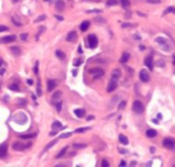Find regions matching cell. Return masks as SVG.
Here are the masks:
<instances>
[{
	"mask_svg": "<svg viewBox=\"0 0 175 167\" xmlns=\"http://www.w3.org/2000/svg\"><path fill=\"white\" fill-rule=\"evenodd\" d=\"M163 147L167 148V149H174L175 148V140L174 138H170V137H167L163 140Z\"/></svg>",
	"mask_w": 175,
	"mask_h": 167,
	"instance_id": "cell-1",
	"label": "cell"
},
{
	"mask_svg": "<svg viewBox=\"0 0 175 167\" xmlns=\"http://www.w3.org/2000/svg\"><path fill=\"white\" fill-rule=\"evenodd\" d=\"M116 88H118V78L112 77V79L109 81V83H108V87H107V92L112 93V92H114Z\"/></svg>",
	"mask_w": 175,
	"mask_h": 167,
	"instance_id": "cell-2",
	"label": "cell"
},
{
	"mask_svg": "<svg viewBox=\"0 0 175 167\" xmlns=\"http://www.w3.org/2000/svg\"><path fill=\"white\" fill-rule=\"evenodd\" d=\"M132 108H133V111L138 114H142L143 112H144V105H143L140 101H138V100H136V101L133 102V107Z\"/></svg>",
	"mask_w": 175,
	"mask_h": 167,
	"instance_id": "cell-3",
	"label": "cell"
},
{
	"mask_svg": "<svg viewBox=\"0 0 175 167\" xmlns=\"http://www.w3.org/2000/svg\"><path fill=\"white\" fill-rule=\"evenodd\" d=\"M90 75H93L95 78H100V77H102L104 75V71L102 69H100V67H95V69L90 70Z\"/></svg>",
	"mask_w": 175,
	"mask_h": 167,
	"instance_id": "cell-4",
	"label": "cell"
},
{
	"mask_svg": "<svg viewBox=\"0 0 175 167\" xmlns=\"http://www.w3.org/2000/svg\"><path fill=\"white\" fill-rule=\"evenodd\" d=\"M156 42L159 43V45H162L163 51H167V52H169V51H170V46L168 45L167 40H164V38H162V37H157V38H156Z\"/></svg>",
	"mask_w": 175,
	"mask_h": 167,
	"instance_id": "cell-5",
	"label": "cell"
},
{
	"mask_svg": "<svg viewBox=\"0 0 175 167\" xmlns=\"http://www.w3.org/2000/svg\"><path fill=\"white\" fill-rule=\"evenodd\" d=\"M88 42H89V47H90V48H95V47L97 46L99 41H97V37H96L95 35H90V36L88 37Z\"/></svg>",
	"mask_w": 175,
	"mask_h": 167,
	"instance_id": "cell-6",
	"label": "cell"
},
{
	"mask_svg": "<svg viewBox=\"0 0 175 167\" xmlns=\"http://www.w3.org/2000/svg\"><path fill=\"white\" fill-rule=\"evenodd\" d=\"M139 78H140V81L142 82H149L150 81V75L148 73V71L146 70H142L139 72Z\"/></svg>",
	"mask_w": 175,
	"mask_h": 167,
	"instance_id": "cell-7",
	"label": "cell"
},
{
	"mask_svg": "<svg viewBox=\"0 0 175 167\" xmlns=\"http://www.w3.org/2000/svg\"><path fill=\"white\" fill-rule=\"evenodd\" d=\"M16 41V36L15 35H7V36H4V37L0 38V43H10Z\"/></svg>",
	"mask_w": 175,
	"mask_h": 167,
	"instance_id": "cell-8",
	"label": "cell"
},
{
	"mask_svg": "<svg viewBox=\"0 0 175 167\" xmlns=\"http://www.w3.org/2000/svg\"><path fill=\"white\" fill-rule=\"evenodd\" d=\"M12 148H13V150H24L25 148H27V146L25 144H23V143H19V142H16V143H13V146H12Z\"/></svg>",
	"mask_w": 175,
	"mask_h": 167,
	"instance_id": "cell-9",
	"label": "cell"
},
{
	"mask_svg": "<svg viewBox=\"0 0 175 167\" xmlns=\"http://www.w3.org/2000/svg\"><path fill=\"white\" fill-rule=\"evenodd\" d=\"M68 42H74L77 40V32L76 31H70L67 34V38H66Z\"/></svg>",
	"mask_w": 175,
	"mask_h": 167,
	"instance_id": "cell-10",
	"label": "cell"
},
{
	"mask_svg": "<svg viewBox=\"0 0 175 167\" xmlns=\"http://www.w3.org/2000/svg\"><path fill=\"white\" fill-rule=\"evenodd\" d=\"M55 9H56V11H62L65 9V1H62V0H56V3H55Z\"/></svg>",
	"mask_w": 175,
	"mask_h": 167,
	"instance_id": "cell-11",
	"label": "cell"
},
{
	"mask_svg": "<svg viewBox=\"0 0 175 167\" xmlns=\"http://www.w3.org/2000/svg\"><path fill=\"white\" fill-rule=\"evenodd\" d=\"M145 65H146V67L150 69V70H153V60L151 57H148L146 59H145Z\"/></svg>",
	"mask_w": 175,
	"mask_h": 167,
	"instance_id": "cell-12",
	"label": "cell"
},
{
	"mask_svg": "<svg viewBox=\"0 0 175 167\" xmlns=\"http://www.w3.org/2000/svg\"><path fill=\"white\" fill-rule=\"evenodd\" d=\"M61 92H55L54 94H53V103H56L59 102V101H61Z\"/></svg>",
	"mask_w": 175,
	"mask_h": 167,
	"instance_id": "cell-13",
	"label": "cell"
},
{
	"mask_svg": "<svg viewBox=\"0 0 175 167\" xmlns=\"http://www.w3.org/2000/svg\"><path fill=\"white\" fill-rule=\"evenodd\" d=\"M7 154V146L5 143L4 144H0V157H4Z\"/></svg>",
	"mask_w": 175,
	"mask_h": 167,
	"instance_id": "cell-14",
	"label": "cell"
},
{
	"mask_svg": "<svg viewBox=\"0 0 175 167\" xmlns=\"http://www.w3.org/2000/svg\"><path fill=\"white\" fill-rule=\"evenodd\" d=\"M74 114H76L78 118H82V117L85 115V111L83 108H77V109H74Z\"/></svg>",
	"mask_w": 175,
	"mask_h": 167,
	"instance_id": "cell-15",
	"label": "cell"
},
{
	"mask_svg": "<svg viewBox=\"0 0 175 167\" xmlns=\"http://www.w3.org/2000/svg\"><path fill=\"white\" fill-rule=\"evenodd\" d=\"M146 136H148L149 138H153V137L157 136V132H156V130L149 129V130H146Z\"/></svg>",
	"mask_w": 175,
	"mask_h": 167,
	"instance_id": "cell-16",
	"label": "cell"
},
{
	"mask_svg": "<svg viewBox=\"0 0 175 167\" xmlns=\"http://www.w3.org/2000/svg\"><path fill=\"white\" fill-rule=\"evenodd\" d=\"M56 84H58V83H56V81H54V79H49V81H48V90H49V92H52L55 87H56Z\"/></svg>",
	"mask_w": 175,
	"mask_h": 167,
	"instance_id": "cell-17",
	"label": "cell"
},
{
	"mask_svg": "<svg viewBox=\"0 0 175 167\" xmlns=\"http://www.w3.org/2000/svg\"><path fill=\"white\" fill-rule=\"evenodd\" d=\"M89 27H90V22L84 21L82 24H80V30H82V31H86Z\"/></svg>",
	"mask_w": 175,
	"mask_h": 167,
	"instance_id": "cell-18",
	"label": "cell"
},
{
	"mask_svg": "<svg viewBox=\"0 0 175 167\" xmlns=\"http://www.w3.org/2000/svg\"><path fill=\"white\" fill-rule=\"evenodd\" d=\"M52 128L56 131V130H59V129H62V128H65V126H62V124H61L60 121H54L53 123V125H52Z\"/></svg>",
	"mask_w": 175,
	"mask_h": 167,
	"instance_id": "cell-19",
	"label": "cell"
},
{
	"mask_svg": "<svg viewBox=\"0 0 175 167\" xmlns=\"http://www.w3.org/2000/svg\"><path fill=\"white\" fill-rule=\"evenodd\" d=\"M119 141H120L124 146L128 144V140H127V137H126L125 135H119Z\"/></svg>",
	"mask_w": 175,
	"mask_h": 167,
	"instance_id": "cell-20",
	"label": "cell"
},
{
	"mask_svg": "<svg viewBox=\"0 0 175 167\" xmlns=\"http://www.w3.org/2000/svg\"><path fill=\"white\" fill-rule=\"evenodd\" d=\"M119 3L121 4V6H122L124 9H128V7H130V5H131L130 0H120Z\"/></svg>",
	"mask_w": 175,
	"mask_h": 167,
	"instance_id": "cell-21",
	"label": "cell"
},
{
	"mask_svg": "<svg viewBox=\"0 0 175 167\" xmlns=\"http://www.w3.org/2000/svg\"><path fill=\"white\" fill-rule=\"evenodd\" d=\"M55 55H56V57H58L59 59H61V60H64V59H65V58H66L65 53H64L62 51H59V49H58V51L55 52Z\"/></svg>",
	"mask_w": 175,
	"mask_h": 167,
	"instance_id": "cell-22",
	"label": "cell"
},
{
	"mask_svg": "<svg viewBox=\"0 0 175 167\" xmlns=\"http://www.w3.org/2000/svg\"><path fill=\"white\" fill-rule=\"evenodd\" d=\"M128 59H130V54H128V53H124L122 55H121L120 61H121V63H126Z\"/></svg>",
	"mask_w": 175,
	"mask_h": 167,
	"instance_id": "cell-23",
	"label": "cell"
},
{
	"mask_svg": "<svg viewBox=\"0 0 175 167\" xmlns=\"http://www.w3.org/2000/svg\"><path fill=\"white\" fill-rule=\"evenodd\" d=\"M121 76V72L119 69H115V70H113V72H112V77H115V78H119Z\"/></svg>",
	"mask_w": 175,
	"mask_h": 167,
	"instance_id": "cell-24",
	"label": "cell"
},
{
	"mask_svg": "<svg viewBox=\"0 0 175 167\" xmlns=\"http://www.w3.org/2000/svg\"><path fill=\"white\" fill-rule=\"evenodd\" d=\"M11 52L15 54V55H19V54H21V49H19V47H12Z\"/></svg>",
	"mask_w": 175,
	"mask_h": 167,
	"instance_id": "cell-25",
	"label": "cell"
},
{
	"mask_svg": "<svg viewBox=\"0 0 175 167\" xmlns=\"http://www.w3.org/2000/svg\"><path fill=\"white\" fill-rule=\"evenodd\" d=\"M35 136H36V134H29V135H22L21 138H23V140H29V138H34Z\"/></svg>",
	"mask_w": 175,
	"mask_h": 167,
	"instance_id": "cell-26",
	"label": "cell"
},
{
	"mask_svg": "<svg viewBox=\"0 0 175 167\" xmlns=\"http://www.w3.org/2000/svg\"><path fill=\"white\" fill-rule=\"evenodd\" d=\"M66 151H67V148H64V149H62V150H61L60 153H59V154L56 155V159H60V157H62L64 155H65Z\"/></svg>",
	"mask_w": 175,
	"mask_h": 167,
	"instance_id": "cell-27",
	"label": "cell"
},
{
	"mask_svg": "<svg viewBox=\"0 0 175 167\" xmlns=\"http://www.w3.org/2000/svg\"><path fill=\"white\" fill-rule=\"evenodd\" d=\"M107 5H108V6L118 5V0H108V1H107Z\"/></svg>",
	"mask_w": 175,
	"mask_h": 167,
	"instance_id": "cell-28",
	"label": "cell"
},
{
	"mask_svg": "<svg viewBox=\"0 0 175 167\" xmlns=\"http://www.w3.org/2000/svg\"><path fill=\"white\" fill-rule=\"evenodd\" d=\"M54 105H55V107H56V111H58V112H61V108H62V103H61V101L54 103Z\"/></svg>",
	"mask_w": 175,
	"mask_h": 167,
	"instance_id": "cell-29",
	"label": "cell"
},
{
	"mask_svg": "<svg viewBox=\"0 0 175 167\" xmlns=\"http://www.w3.org/2000/svg\"><path fill=\"white\" fill-rule=\"evenodd\" d=\"M10 89L13 90V92H19V87L17 86V84H11V86H10Z\"/></svg>",
	"mask_w": 175,
	"mask_h": 167,
	"instance_id": "cell-30",
	"label": "cell"
},
{
	"mask_svg": "<svg viewBox=\"0 0 175 167\" xmlns=\"http://www.w3.org/2000/svg\"><path fill=\"white\" fill-rule=\"evenodd\" d=\"M56 142H58V140H54L53 142H50L49 144H48V146L46 147V149H44V150H48V149H49V148H52V147L54 146V144H56Z\"/></svg>",
	"mask_w": 175,
	"mask_h": 167,
	"instance_id": "cell-31",
	"label": "cell"
},
{
	"mask_svg": "<svg viewBox=\"0 0 175 167\" xmlns=\"http://www.w3.org/2000/svg\"><path fill=\"white\" fill-rule=\"evenodd\" d=\"M12 22H13V23H15L16 25H18V27H21V25H22V23H21V22L18 21V19H17V18H16L15 16L12 17Z\"/></svg>",
	"mask_w": 175,
	"mask_h": 167,
	"instance_id": "cell-32",
	"label": "cell"
},
{
	"mask_svg": "<svg viewBox=\"0 0 175 167\" xmlns=\"http://www.w3.org/2000/svg\"><path fill=\"white\" fill-rule=\"evenodd\" d=\"M164 12H165V13H170V12L175 13V7H168V9H165Z\"/></svg>",
	"mask_w": 175,
	"mask_h": 167,
	"instance_id": "cell-33",
	"label": "cell"
},
{
	"mask_svg": "<svg viewBox=\"0 0 175 167\" xmlns=\"http://www.w3.org/2000/svg\"><path fill=\"white\" fill-rule=\"evenodd\" d=\"M89 129H90V128H80V129H77L76 132H78V134H79V132H85V131H88Z\"/></svg>",
	"mask_w": 175,
	"mask_h": 167,
	"instance_id": "cell-34",
	"label": "cell"
},
{
	"mask_svg": "<svg viewBox=\"0 0 175 167\" xmlns=\"http://www.w3.org/2000/svg\"><path fill=\"white\" fill-rule=\"evenodd\" d=\"M44 19H46V16H44V15H42V16H40V17H37V18H36V23H38V22H42V21H44Z\"/></svg>",
	"mask_w": 175,
	"mask_h": 167,
	"instance_id": "cell-35",
	"label": "cell"
},
{
	"mask_svg": "<svg viewBox=\"0 0 175 167\" xmlns=\"http://www.w3.org/2000/svg\"><path fill=\"white\" fill-rule=\"evenodd\" d=\"M37 95L38 96L42 95V90H41V84H40V82L37 83Z\"/></svg>",
	"mask_w": 175,
	"mask_h": 167,
	"instance_id": "cell-36",
	"label": "cell"
},
{
	"mask_svg": "<svg viewBox=\"0 0 175 167\" xmlns=\"http://www.w3.org/2000/svg\"><path fill=\"white\" fill-rule=\"evenodd\" d=\"M6 30H9V28L6 27V25H1V24H0V32L6 31Z\"/></svg>",
	"mask_w": 175,
	"mask_h": 167,
	"instance_id": "cell-37",
	"label": "cell"
},
{
	"mask_svg": "<svg viewBox=\"0 0 175 167\" xmlns=\"http://www.w3.org/2000/svg\"><path fill=\"white\" fill-rule=\"evenodd\" d=\"M149 4H159L161 3V0H146Z\"/></svg>",
	"mask_w": 175,
	"mask_h": 167,
	"instance_id": "cell-38",
	"label": "cell"
},
{
	"mask_svg": "<svg viewBox=\"0 0 175 167\" xmlns=\"http://www.w3.org/2000/svg\"><path fill=\"white\" fill-rule=\"evenodd\" d=\"M101 166H102V167H108V166H109V162L107 161V160H103V161H102V165H101Z\"/></svg>",
	"mask_w": 175,
	"mask_h": 167,
	"instance_id": "cell-39",
	"label": "cell"
},
{
	"mask_svg": "<svg viewBox=\"0 0 175 167\" xmlns=\"http://www.w3.org/2000/svg\"><path fill=\"white\" fill-rule=\"evenodd\" d=\"M27 38H28V34H22V35H21V40L27 41Z\"/></svg>",
	"mask_w": 175,
	"mask_h": 167,
	"instance_id": "cell-40",
	"label": "cell"
},
{
	"mask_svg": "<svg viewBox=\"0 0 175 167\" xmlns=\"http://www.w3.org/2000/svg\"><path fill=\"white\" fill-rule=\"evenodd\" d=\"M82 63H83L82 59H78V60H76V61H74V65H76V66H79V65H82Z\"/></svg>",
	"mask_w": 175,
	"mask_h": 167,
	"instance_id": "cell-41",
	"label": "cell"
},
{
	"mask_svg": "<svg viewBox=\"0 0 175 167\" xmlns=\"http://www.w3.org/2000/svg\"><path fill=\"white\" fill-rule=\"evenodd\" d=\"M34 72H35L36 75L38 73V63H36V64H35V69H34Z\"/></svg>",
	"mask_w": 175,
	"mask_h": 167,
	"instance_id": "cell-42",
	"label": "cell"
},
{
	"mask_svg": "<svg viewBox=\"0 0 175 167\" xmlns=\"http://www.w3.org/2000/svg\"><path fill=\"white\" fill-rule=\"evenodd\" d=\"M125 106H126V102H125V101H122V102L119 105V108H120V109H124V108H125Z\"/></svg>",
	"mask_w": 175,
	"mask_h": 167,
	"instance_id": "cell-43",
	"label": "cell"
},
{
	"mask_svg": "<svg viewBox=\"0 0 175 167\" xmlns=\"http://www.w3.org/2000/svg\"><path fill=\"white\" fill-rule=\"evenodd\" d=\"M71 136V132H68V134H62L61 135V138H67V137H70Z\"/></svg>",
	"mask_w": 175,
	"mask_h": 167,
	"instance_id": "cell-44",
	"label": "cell"
},
{
	"mask_svg": "<svg viewBox=\"0 0 175 167\" xmlns=\"http://www.w3.org/2000/svg\"><path fill=\"white\" fill-rule=\"evenodd\" d=\"M133 27L132 24H130V23H125V24H122V28H131Z\"/></svg>",
	"mask_w": 175,
	"mask_h": 167,
	"instance_id": "cell-45",
	"label": "cell"
},
{
	"mask_svg": "<svg viewBox=\"0 0 175 167\" xmlns=\"http://www.w3.org/2000/svg\"><path fill=\"white\" fill-rule=\"evenodd\" d=\"M120 166H121V167H125V166H126V162L124 161V160H122V161L120 162Z\"/></svg>",
	"mask_w": 175,
	"mask_h": 167,
	"instance_id": "cell-46",
	"label": "cell"
},
{
	"mask_svg": "<svg viewBox=\"0 0 175 167\" xmlns=\"http://www.w3.org/2000/svg\"><path fill=\"white\" fill-rule=\"evenodd\" d=\"M78 53H83V48H82V46H79V47H78Z\"/></svg>",
	"mask_w": 175,
	"mask_h": 167,
	"instance_id": "cell-47",
	"label": "cell"
},
{
	"mask_svg": "<svg viewBox=\"0 0 175 167\" xmlns=\"http://www.w3.org/2000/svg\"><path fill=\"white\" fill-rule=\"evenodd\" d=\"M55 18H56V19H59V21H64V18H62L61 16H55Z\"/></svg>",
	"mask_w": 175,
	"mask_h": 167,
	"instance_id": "cell-48",
	"label": "cell"
},
{
	"mask_svg": "<svg viewBox=\"0 0 175 167\" xmlns=\"http://www.w3.org/2000/svg\"><path fill=\"white\" fill-rule=\"evenodd\" d=\"M27 83H28V84H29V86H31V84H33V81H31V79H28V81H27Z\"/></svg>",
	"mask_w": 175,
	"mask_h": 167,
	"instance_id": "cell-49",
	"label": "cell"
},
{
	"mask_svg": "<svg viewBox=\"0 0 175 167\" xmlns=\"http://www.w3.org/2000/svg\"><path fill=\"white\" fill-rule=\"evenodd\" d=\"M76 147L77 148H84L85 146H84V144H80V146H79V144H76Z\"/></svg>",
	"mask_w": 175,
	"mask_h": 167,
	"instance_id": "cell-50",
	"label": "cell"
},
{
	"mask_svg": "<svg viewBox=\"0 0 175 167\" xmlns=\"http://www.w3.org/2000/svg\"><path fill=\"white\" fill-rule=\"evenodd\" d=\"M55 134H56V131H55V130H54V131H52V132H50V134H49V136H54Z\"/></svg>",
	"mask_w": 175,
	"mask_h": 167,
	"instance_id": "cell-51",
	"label": "cell"
},
{
	"mask_svg": "<svg viewBox=\"0 0 175 167\" xmlns=\"http://www.w3.org/2000/svg\"><path fill=\"white\" fill-rule=\"evenodd\" d=\"M93 119H94V115H90V117L86 118V120H93Z\"/></svg>",
	"mask_w": 175,
	"mask_h": 167,
	"instance_id": "cell-52",
	"label": "cell"
},
{
	"mask_svg": "<svg viewBox=\"0 0 175 167\" xmlns=\"http://www.w3.org/2000/svg\"><path fill=\"white\" fill-rule=\"evenodd\" d=\"M119 151H120V153H122V154H126V153H127V151L124 150V149H119Z\"/></svg>",
	"mask_w": 175,
	"mask_h": 167,
	"instance_id": "cell-53",
	"label": "cell"
},
{
	"mask_svg": "<svg viewBox=\"0 0 175 167\" xmlns=\"http://www.w3.org/2000/svg\"><path fill=\"white\" fill-rule=\"evenodd\" d=\"M12 1H13V3H18L19 0H12Z\"/></svg>",
	"mask_w": 175,
	"mask_h": 167,
	"instance_id": "cell-54",
	"label": "cell"
},
{
	"mask_svg": "<svg viewBox=\"0 0 175 167\" xmlns=\"http://www.w3.org/2000/svg\"><path fill=\"white\" fill-rule=\"evenodd\" d=\"M1 65H3V60H0V66H1Z\"/></svg>",
	"mask_w": 175,
	"mask_h": 167,
	"instance_id": "cell-55",
	"label": "cell"
},
{
	"mask_svg": "<svg viewBox=\"0 0 175 167\" xmlns=\"http://www.w3.org/2000/svg\"><path fill=\"white\" fill-rule=\"evenodd\" d=\"M174 65H175V59H174Z\"/></svg>",
	"mask_w": 175,
	"mask_h": 167,
	"instance_id": "cell-56",
	"label": "cell"
}]
</instances>
